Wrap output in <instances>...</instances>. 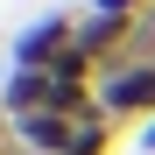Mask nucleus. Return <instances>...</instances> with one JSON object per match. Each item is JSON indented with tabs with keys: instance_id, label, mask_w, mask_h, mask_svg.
<instances>
[{
	"instance_id": "7ed1b4c3",
	"label": "nucleus",
	"mask_w": 155,
	"mask_h": 155,
	"mask_svg": "<svg viewBox=\"0 0 155 155\" xmlns=\"http://www.w3.org/2000/svg\"><path fill=\"white\" fill-rule=\"evenodd\" d=\"M71 49H78V14H42L35 28L14 35V71H49Z\"/></svg>"
},
{
	"instance_id": "f257e3e1",
	"label": "nucleus",
	"mask_w": 155,
	"mask_h": 155,
	"mask_svg": "<svg viewBox=\"0 0 155 155\" xmlns=\"http://www.w3.org/2000/svg\"><path fill=\"white\" fill-rule=\"evenodd\" d=\"M99 113H106L113 127H141V120H155V64L148 57H127V64H113V71H99Z\"/></svg>"
},
{
	"instance_id": "f03ea898",
	"label": "nucleus",
	"mask_w": 155,
	"mask_h": 155,
	"mask_svg": "<svg viewBox=\"0 0 155 155\" xmlns=\"http://www.w3.org/2000/svg\"><path fill=\"white\" fill-rule=\"evenodd\" d=\"M78 49H85L99 71H113V64H127V57H141V14L85 7V14H78Z\"/></svg>"
},
{
	"instance_id": "20e7f679",
	"label": "nucleus",
	"mask_w": 155,
	"mask_h": 155,
	"mask_svg": "<svg viewBox=\"0 0 155 155\" xmlns=\"http://www.w3.org/2000/svg\"><path fill=\"white\" fill-rule=\"evenodd\" d=\"M113 141H120V127H113L106 113L92 106V113H78V127H71V148H64V155H113Z\"/></svg>"
},
{
	"instance_id": "39448f33",
	"label": "nucleus",
	"mask_w": 155,
	"mask_h": 155,
	"mask_svg": "<svg viewBox=\"0 0 155 155\" xmlns=\"http://www.w3.org/2000/svg\"><path fill=\"white\" fill-rule=\"evenodd\" d=\"M134 141H141V155H155V120H141V134H134Z\"/></svg>"
}]
</instances>
